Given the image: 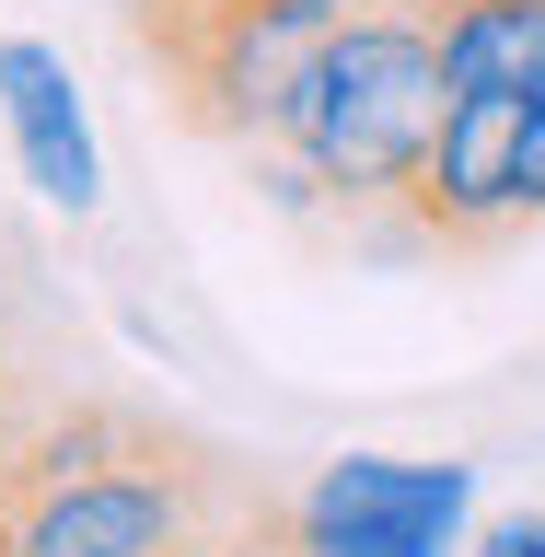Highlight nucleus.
Returning <instances> with one entry per match:
<instances>
[{
  "label": "nucleus",
  "instance_id": "2",
  "mask_svg": "<svg viewBox=\"0 0 545 557\" xmlns=\"http://www.w3.org/2000/svg\"><path fill=\"white\" fill-rule=\"evenodd\" d=\"M453 116V82H442V47L407 0H383L360 24H337L325 47L302 59L290 82V116H278V151L313 198H337L348 221L407 198V174L430 163V139Z\"/></svg>",
  "mask_w": 545,
  "mask_h": 557
},
{
  "label": "nucleus",
  "instance_id": "1",
  "mask_svg": "<svg viewBox=\"0 0 545 557\" xmlns=\"http://www.w3.org/2000/svg\"><path fill=\"white\" fill-rule=\"evenodd\" d=\"M256 487L174 418L70 395L0 487V557H198Z\"/></svg>",
  "mask_w": 545,
  "mask_h": 557
},
{
  "label": "nucleus",
  "instance_id": "7",
  "mask_svg": "<svg viewBox=\"0 0 545 557\" xmlns=\"http://www.w3.org/2000/svg\"><path fill=\"white\" fill-rule=\"evenodd\" d=\"M0 104H12V139H24V174L47 186L59 209H94V128H82V104H70V70L12 35L0 47Z\"/></svg>",
  "mask_w": 545,
  "mask_h": 557
},
{
  "label": "nucleus",
  "instance_id": "9",
  "mask_svg": "<svg viewBox=\"0 0 545 557\" xmlns=\"http://www.w3.org/2000/svg\"><path fill=\"white\" fill-rule=\"evenodd\" d=\"M35 430H47V395H35V383H12V372H0V487H12V465H24V453H35Z\"/></svg>",
  "mask_w": 545,
  "mask_h": 557
},
{
  "label": "nucleus",
  "instance_id": "5",
  "mask_svg": "<svg viewBox=\"0 0 545 557\" xmlns=\"http://www.w3.org/2000/svg\"><path fill=\"white\" fill-rule=\"evenodd\" d=\"M476 476L465 465H395V453H348L290 499L302 511V546L313 557H442L453 522H465Z\"/></svg>",
  "mask_w": 545,
  "mask_h": 557
},
{
  "label": "nucleus",
  "instance_id": "11",
  "mask_svg": "<svg viewBox=\"0 0 545 557\" xmlns=\"http://www.w3.org/2000/svg\"><path fill=\"white\" fill-rule=\"evenodd\" d=\"M522 221H545V94L522 116Z\"/></svg>",
  "mask_w": 545,
  "mask_h": 557
},
{
  "label": "nucleus",
  "instance_id": "10",
  "mask_svg": "<svg viewBox=\"0 0 545 557\" xmlns=\"http://www.w3.org/2000/svg\"><path fill=\"white\" fill-rule=\"evenodd\" d=\"M476 557H545V511H499L476 534Z\"/></svg>",
  "mask_w": 545,
  "mask_h": 557
},
{
  "label": "nucleus",
  "instance_id": "3",
  "mask_svg": "<svg viewBox=\"0 0 545 557\" xmlns=\"http://www.w3.org/2000/svg\"><path fill=\"white\" fill-rule=\"evenodd\" d=\"M128 35H139V59L163 70L174 128H198V139H278L290 82L325 47L278 0H139Z\"/></svg>",
  "mask_w": 545,
  "mask_h": 557
},
{
  "label": "nucleus",
  "instance_id": "6",
  "mask_svg": "<svg viewBox=\"0 0 545 557\" xmlns=\"http://www.w3.org/2000/svg\"><path fill=\"white\" fill-rule=\"evenodd\" d=\"M407 12L430 24L453 94H545V0H407Z\"/></svg>",
  "mask_w": 545,
  "mask_h": 557
},
{
  "label": "nucleus",
  "instance_id": "8",
  "mask_svg": "<svg viewBox=\"0 0 545 557\" xmlns=\"http://www.w3.org/2000/svg\"><path fill=\"white\" fill-rule=\"evenodd\" d=\"M198 557H313V546H302V511H290V499H268V487H256V499H244V511L221 522V534H209Z\"/></svg>",
  "mask_w": 545,
  "mask_h": 557
},
{
  "label": "nucleus",
  "instance_id": "12",
  "mask_svg": "<svg viewBox=\"0 0 545 557\" xmlns=\"http://www.w3.org/2000/svg\"><path fill=\"white\" fill-rule=\"evenodd\" d=\"M290 24H313V35H337V24H360V12H383V0H278Z\"/></svg>",
  "mask_w": 545,
  "mask_h": 557
},
{
  "label": "nucleus",
  "instance_id": "4",
  "mask_svg": "<svg viewBox=\"0 0 545 557\" xmlns=\"http://www.w3.org/2000/svg\"><path fill=\"white\" fill-rule=\"evenodd\" d=\"M522 116L534 104H511V94H453L430 163L383 209L395 244H418V256H499L511 233H534L522 221Z\"/></svg>",
  "mask_w": 545,
  "mask_h": 557
}]
</instances>
